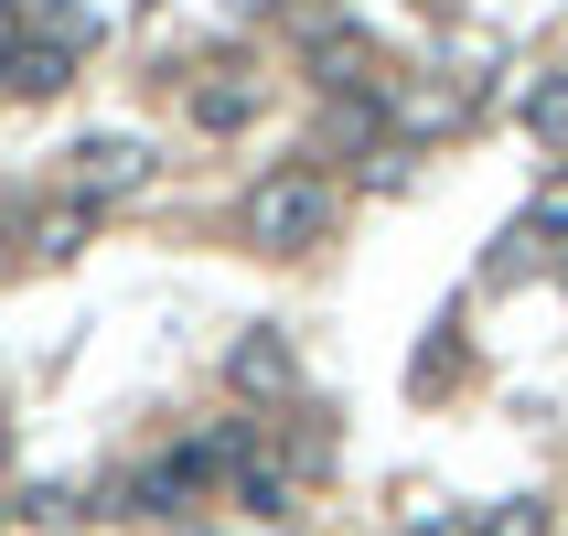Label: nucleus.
<instances>
[{"instance_id": "obj_10", "label": "nucleus", "mask_w": 568, "mask_h": 536, "mask_svg": "<svg viewBox=\"0 0 568 536\" xmlns=\"http://www.w3.org/2000/svg\"><path fill=\"white\" fill-rule=\"evenodd\" d=\"M290 494H301V483H290V462H268V451H247V462H236V505H247V515H290Z\"/></svg>"}, {"instance_id": "obj_19", "label": "nucleus", "mask_w": 568, "mask_h": 536, "mask_svg": "<svg viewBox=\"0 0 568 536\" xmlns=\"http://www.w3.org/2000/svg\"><path fill=\"white\" fill-rule=\"evenodd\" d=\"M0 515H11V505H0Z\"/></svg>"}, {"instance_id": "obj_7", "label": "nucleus", "mask_w": 568, "mask_h": 536, "mask_svg": "<svg viewBox=\"0 0 568 536\" xmlns=\"http://www.w3.org/2000/svg\"><path fill=\"white\" fill-rule=\"evenodd\" d=\"M0 87H11V97H64V87H75V43H54V32H43V43H11Z\"/></svg>"}, {"instance_id": "obj_17", "label": "nucleus", "mask_w": 568, "mask_h": 536, "mask_svg": "<svg viewBox=\"0 0 568 536\" xmlns=\"http://www.w3.org/2000/svg\"><path fill=\"white\" fill-rule=\"evenodd\" d=\"M0 451H11V418H0Z\"/></svg>"}, {"instance_id": "obj_9", "label": "nucleus", "mask_w": 568, "mask_h": 536, "mask_svg": "<svg viewBox=\"0 0 568 536\" xmlns=\"http://www.w3.org/2000/svg\"><path fill=\"white\" fill-rule=\"evenodd\" d=\"M462 108H473V97H462V87H440V75L397 87V129H408V140H418V129H462Z\"/></svg>"}, {"instance_id": "obj_13", "label": "nucleus", "mask_w": 568, "mask_h": 536, "mask_svg": "<svg viewBox=\"0 0 568 536\" xmlns=\"http://www.w3.org/2000/svg\"><path fill=\"white\" fill-rule=\"evenodd\" d=\"M397 536H494V526H483V505H408Z\"/></svg>"}, {"instance_id": "obj_18", "label": "nucleus", "mask_w": 568, "mask_h": 536, "mask_svg": "<svg viewBox=\"0 0 568 536\" xmlns=\"http://www.w3.org/2000/svg\"><path fill=\"white\" fill-rule=\"evenodd\" d=\"M429 11H450V0H429Z\"/></svg>"}, {"instance_id": "obj_8", "label": "nucleus", "mask_w": 568, "mask_h": 536, "mask_svg": "<svg viewBox=\"0 0 568 536\" xmlns=\"http://www.w3.org/2000/svg\"><path fill=\"white\" fill-rule=\"evenodd\" d=\"M515 119H526V140H537V151H568V75H526Z\"/></svg>"}, {"instance_id": "obj_2", "label": "nucleus", "mask_w": 568, "mask_h": 536, "mask_svg": "<svg viewBox=\"0 0 568 536\" xmlns=\"http://www.w3.org/2000/svg\"><path fill=\"white\" fill-rule=\"evenodd\" d=\"M301 75H312L322 97H365V108H376L386 97V54H376V32L354 22V11H312V32H301Z\"/></svg>"}, {"instance_id": "obj_4", "label": "nucleus", "mask_w": 568, "mask_h": 536, "mask_svg": "<svg viewBox=\"0 0 568 536\" xmlns=\"http://www.w3.org/2000/svg\"><path fill=\"white\" fill-rule=\"evenodd\" d=\"M183 108H193V129H204V140H236V129L268 108V75H257L247 54H225V64H204V75L183 87Z\"/></svg>"}, {"instance_id": "obj_11", "label": "nucleus", "mask_w": 568, "mask_h": 536, "mask_svg": "<svg viewBox=\"0 0 568 536\" xmlns=\"http://www.w3.org/2000/svg\"><path fill=\"white\" fill-rule=\"evenodd\" d=\"M526 236H537V247H568V161L537 183V204H526Z\"/></svg>"}, {"instance_id": "obj_6", "label": "nucleus", "mask_w": 568, "mask_h": 536, "mask_svg": "<svg viewBox=\"0 0 568 536\" xmlns=\"http://www.w3.org/2000/svg\"><path fill=\"white\" fill-rule=\"evenodd\" d=\"M87 236H97V204H75V193H64V204H43V215L22 225V257H32V269H64Z\"/></svg>"}, {"instance_id": "obj_1", "label": "nucleus", "mask_w": 568, "mask_h": 536, "mask_svg": "<svg viewBox=\"0 0 568 536\" xmlns=\"http://www.w3.org/2000/svg\"><path fill=\"white\" fill-rule=\"evenodd\" d=\"M236 225H247L257 257H301V247H322V236L344 225V193H333V172H312V161H280V172L247 183Z\"/></svg>"}, {"instance_id": "obj_15", "label": "nucleus", "mask_w": 568, "mask_h": 536, "mask_svg": "<svg viewBox=\"0 0 568 536\" xmlns=\"http://www.w3.org/2000/svg\"><path fill=\"white\" fill-rule=\"evenodd\" d=\"M11 43H22V0H0V64H11Z\"/></svg>"}, {"instance_id": "obj_5", "label": "nucleus", "mask_w": 568, "mask_h": 536, "mask_svg": "<svg viewBox=\"0 0 568 536\" xmlns=\"http://www.w3.org/2000/svg\"><path fill=\"white\" fill-rule=\"evenodd\" d=\"M225 386H236V397H257V408H280L290 386H301V344H290L280 322H247V333L225 344Z\"/></svg>"}, {"instance_id": "obj_14", "label": "nucleus", "mask_w": 568, "mask_h": 536, "mask_svg": "<svg viewBox=\"0 0 568 536\" xmlns=\"http://www.w3.org/2000/svg\"><path fill=\"white\" fill-rule=\"evenodd\" d=\"M440 376H462V344H450V322H440V344L418 354V386H440Z\"/></svg>"}, {"instance_id": "obj_12", "label": "nucleus", "mask_w": 568, "mask_h": 536, "mask_svg": "<svg viewBox=\"0 0 568 536\" xmlns=\"http://www.w3.org/2000/svg\"><path fill=\"white\" fill-rule=\"evenodd\" d=\"M11 515H32V526H75V515H87V494H75V483H22V494H11Z\"/></svg>"}, {"instance_id": "obj_3", "label": "nucleus", "mask_w": 568, "mask_h": 536, "mask_svg": "<svg viewBox=\"0 0 568 536\" xmlns=\"http://www.w3.org/2000/svg\"><path fill=\"white\" fill-rule=\"evenodd\" d=\"M151 172H161V151L140 140V129H97V140H75L64 151V183H75V204H129V193H151Z\"/></svg>"}, {"instance_id": "obj_16", "label": "nucleus", "mask_w": 568, "mask_h": 536, "mask_svg": "<svg viewBox=\"0 0 568 536\" xmlns=\"http://www.w3.org/2000/svg\"><path fill=\"white\" fill-rule=\"evenodd\" d=\"M225 11H236V22H257V11H280V0H225Z\"/></svg>"}]
</instances>
